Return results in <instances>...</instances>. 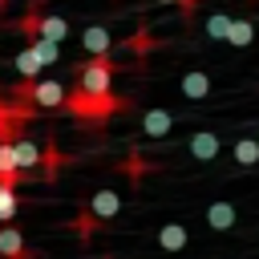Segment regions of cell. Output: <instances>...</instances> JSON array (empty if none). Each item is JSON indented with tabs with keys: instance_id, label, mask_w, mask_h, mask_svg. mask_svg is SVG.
Segmentation results:
<instances>
[{
	"instance_id": "1",
	"label": "cell",
	"mask_w": 259,
	"mask_h": 259,
	"mask_svg": "<svg viewBox=\"0 0 259 259\" xmlns=\"http://www.w3.org/2000/svg\"><path fill=\"white\" fill-rule=\"evenodd\" d=\"M109 89H113V61L109 57L85 61L81 73H77V93H85V97H109Z\"/></svg>"
},
{
	"instance_id": "2",
	"label": "cell",
	"mask_w": 259,
	"mask_h": 259,
	"mask_svg": "<svg viewBox=\"0 0 259 259\" xmlns=\"http://www.w3.org/2000/svg\"><path fill=\"white\" fill-rule=\"evenodd\" d=\"M20 97H28L36 109H57V105H65V101H69L61 81H28Z\"/></svg>"
},
{
	"instance_id": "3",
	"label": "cell",
	"mask_w": 259,
	"mask_h": 259,
	"mask_svg": "<svg viewBox=\"0 0 259 259\" xmlns=\"http://www.w3.org/2000/svg\"><path fill=\"white\" fill-rule=\"evenodd\" d=\"M24 28L36 32V36H49V40H57V45L69 36V20H65V16H28Z\"/></svg>"
},
{
	"instance_id": "4",
	"label": "cell",
	"mask_w": 259,
	"mask_h": 259,
	"mask_svg": "<svg viewBox=\"0 0 259 259\" xmlns=\"http://www.w3.org/2000/svg\"><path fill=\"white\" fill-rule=\"evenodd\" d=\"M219 150H223V142H219V134H214V130H198V134L190 138V154H194L198 162H214V158H219Z\"/></svg>"
},
{
	"instance_id": "5",
	"label": "cell",
	"mask_w": 259,
	"mask_h": 259,
	"mask_svg": "<svg viewBox=\"0 0 259 259\" xmlns=\"http://www.w3.org/2000/svg\"><path fill=\"white\" fill-rule=\"evenodd\" d=\"M117 210H121V198H117L113 190H97V194L89 198V214H93L97 223H101V219H113Z\"/></svg>"
},
{
	"instance_id": "6",
	"label": "cell",
	"mask_w": 259,
	"mask_h": 259,
	"mask_svg": "<svg viewBox=\"0 0 259 259\" xmlns=\"http://www.w3.org/2000/svg\"><path fill=\"white\" fill-rule=\"evenodd\" d=\"M81 45H85V53L105 57V53H109V45H113V36H109V28L93 24V28H85V32H81Z\"/></svg>"
},
{
	"instance_id": "7",
	"label": "cell",
	"mask_w": 259,
	"mask_h": 259,
	"mask_svg": "<svg viewBox=\"0 0 259 259\" xmlns=\"http://www.w3.org/2000/svg\"><path fill=\"white\" fill-rule=\"evenodd\" d=\"M12 150H16V166H20V170H32V166L45 162V154H40V146H36L32 138H16Z\"/></svg>"
},
{
	"instance_id": "8",
	"label": "cell",
	"mask_w": 259,
	"mask_h": 259,
	"mask_svg": "<svg viewBox=\"0 0 259 259\" xmlns=\"http://www.w3.org/2000/svg\"><path fill=\"white\" fill-rule=\"evenodd\" d=\"M170 125H174V117H170L166 109H146V113H142V130H146L150 138H166Z\"/></svg>"
},
{
	"instance_id": "9",
	"label": "cell",
	"mask_w": 259,
	"mask_h": 259,
	"mask_svg": "<svg viewBox=\"0 0 259 259\" xmlns=\"http://www.w3.org/2000/svg\"><path fill=\"white\" fill-rule=\"evenodd\" d=\"M178 85H182V93H186L190 101H202V97H210V77H206V73H186Z\"/></svg>"
},
{
	"instance_id": "10",
	"label": "cell",
	"mask_w": 259,
	"mask_h": 259,
	"mask_svg": "<svg viewBox=\"0 0 259 259\" xmlns=\"http://www.w3.org/2000/svg\"><path fill=\"white\" fill-rule=\"evenodd\" d=\"M206 223H210L214 231H231V227H235V206H231V202H210V206H206Z\"/></svg>"
},
{
	"instance_id": "11",
	"label": "cell",
	"mask_w": 259,
	"mask_h": 259,
	"mask_svg": "<svg viewBox=\"0 0 259 259\" xmlns=\"http://www.w3.org/2000/svg\"><path fill=\"white\" fill-rule=\"evenodd\" d=\"M158 247H162V251H182V247H186V227H182V223H166V227L158 231Z\"/></svg>"
},
{
	"instance_id": "12",
	"label": "cell",
	"mask_w": 259,
	"mask_h": 259,
	"mask_svg": "<svg viewBox=\"0 0 259 259\" xmlns=\"http://www.w3.org/2000/svg\"><path fill=\"white\" fill-rule=\"evenodd\" d=\"M24 255V235L16 227H0V259H16Z\"/></svg>"
},
{
	"instance_id": "13",
	"label": "cell",
	"mask_w": 259,
	"mask_h": 259,
	"mask_svg": "<svg viewBox=\"0 0 259 259\" xmlns=\"http://www.w3.org/2000/svg\"><path fill=\"white\" fill-rule=\"evenodd\" d=\"M24 170L16 166V150H12V142H0V182H16Z\"/></svg>"
},
{
	"instance_id": "14",
	"label": "cell",
	"mask_w": 259,
	"mask_h": 259,
	"mask_svg": "<svg viewBox=\"0 0 259 259\" xmlns=\"http://www.w3.org/2000/svg\"><path fill=\"white\" fill-rule=\"evenodd\" d=\"M20 210V198H16V182H0V223H12Z\"/></svg>"
},
{
	"instance_id": "15",
	"label": "cell",
	"mask_w": 259,
	"mask_h": 259,
	"mask_svg": "<svg viewBox=\"0 0 259 259\" xmlns=\"http://www.w3.org/2000/svg\"><path fill=\"white\" fill-rule=\"evenodd\" d=\"M12 65H16V73H20V77H28V81H36V73L45 69V65H40V57L32 53V45H28V49H20Z\"/></svg>"
},
{
	"instance_id": "16",
	"label": "cell",
	"mask_w": 259,
	"mask_h": 259,
	"mask_svg": "<svg viewBox=\"0 0 259 259\" xmlns=\"http://www.w3.org/2000/svg\"><path fill=\"white\" fill-rule=\"evenodd\" d=\"M255 40V24L251 20H231V28H227V45H251Z\"/></svg>"
},
{
	"instance_id": "17",
	"label": "cell",
	"mask_w": 259,
	"mask_h": 259,
	"mask_svg": "<svg viewBox=\"0 0 259 259\" xmlns=\"http://www.w3.org/2000/svg\"><path fill=\"white\" fill-rule=\"evenodd\" d=\"M32 53L40 57V65H57L61 61V45L49 40V36H32Z\"/></svg>"
},
{
	"instance_id": "18",
	"label": "cell",
	"mask_w": 259,
	"mask_h": 259,
	"mask_svg": "<svg viewBox=\"0 0 259 259\" xmlns=\"http://www.w3.org/2000/svg\"><path fill=\"white\" fill-rule=\"evenodd\" d=\"M235 162L239 166H255L259 162V138H239L235 142Z\"/></svg>"
},
{
	"instance_id": "19",
	"label": "cell",
	"mask_w": 259,
	"mask_h": 259,
	"mask_svg": "<svg viewBox=\"0 0 259 259\" xmlns=\"http://www.w3.org/2000/svg\"><path fill=\"white\" fill-rule=\"evenodd\" d=\"M227 28H231V16H223V12L206 16V36H214V40H227Z\"/></svg>"
},
{
	"instance_id": "20",
	"label": "cell",
	"mask_w": 259,
	"mask_h": 259,
	"mask_svg": "<svg viewBox=\"0 0 259 259\" xmlns=\"http://www.w3.org/2000/svg\"><path fill=\"white\" fill-rule=\"evenodd\" d=\"M158 4H182V8H194L198 0H158Z\"/></svg>"
},
{
	"instance_id": "21",
	"label": "cell",
	"mask_w": 259,
	"mask_h": 259,
	"mask_svg": "<svg viewBox=\"0 0 259 259\" xmlns=\"http://www.w3.org/2000/svg\"><path fill=\"white\" fill-rule=\"evenodd\" d=\"M16 259H36V255H32V251H24V255H16Z\"/></svg>"
}]
</instances>
